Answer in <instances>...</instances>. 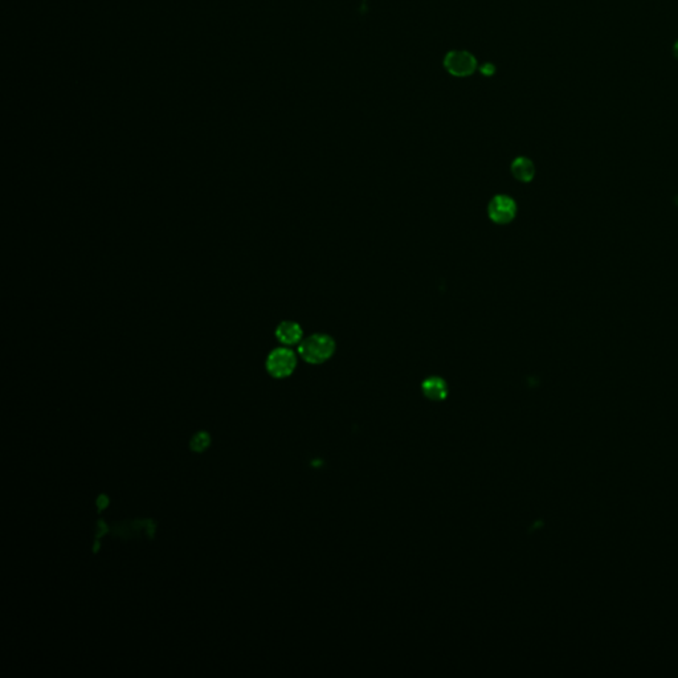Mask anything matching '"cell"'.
I'll return each instance as SVG.
<instances>
[{"instance_id":"obj_4","label":"cell","mask_w":678,"mask_h":678,"mask_svg":"<svg viewBox=\"0 0 678 678\" xmlns=\"http://www.w3.org/2000/svg\"><path fill=\"white\" fill-rule=\"evenodd\" d=\"M487 213L497 224H507L516 218L517 203L507 195H497L489 203Z\"/></svg>"},{"instance_id":"obj_3","label":"cell","mask_w":678,"mask_h":678,"mask_svg":"<svg viewBox=\"0 0 678 678\" xmlns=\"http://www.w3.org/2000/svg\"><path fill=\"white\" fill-rule=\"evenodd\" d=\"M477 60L467 51H452L444 58V67L455 77L472 76L477 69Z\"/></svg>"},{"instance_id":"obj_9","label":"cell","mask_w":678,"mask_h":678,"mask_svg":"<svg viewBox=\"0 0 678 678\" xmlns=\"http://www.w3.org/2000/svg\"><path fill=\"white\" fill-rule=\"evenodd\" d=\"M481 72H482V73H485V75H493V72H494V68L492 67V65H489V64H487L485 67L481 69Z\"/></svg>"},{"instance_id":"obj_7","label":"cell","mask_w":678,"mask_h":678,"mask_svg":"<svg viewBox=\"0 0 678 678\" xmlns=\"http://www.w3.org/2000/svg\"><path fill=\"white\" fill-rule=\"evenodd\" d=\"M512 174L521 182H530L535 175L534 163L526 157H518L512 163Z\"/></svg>"},{"instance_id":"obj_5","label":"cell","mask_w":678,"mask_h":678,"mask_svg":"<svg viewBox=\"0 0 678 678\" xmlns=\"http://www.w3.org/2000/svg\"><path fill=\"white\" fill-rule=\"evenodd\" d=\"M304 337L302 327L293 321H284L276 329V338L284 346L301 344Z\"/></svg>"},{"instance_id":"obj_10","label":"cell","mask_w":678,"mask_h":678,"mask_svg":"<svg viewBox=\"0 0 678 678\" xmlns=\"http://www.w3.org/2000/svg\"><path fill=\"white\" fill-rule=\"evenodd\" d=\"M674 53H676V56H678V41L676 43V46H674Z\"/></svg>"},{"instance_id":"obj_8","label":"cell","mask_w":678,"mask_h":678,"mask_svg":"<svg viewBox=\"0 0 678 678\" xmlns=\"http://www.w3.org/2000/svg\"><path fill=\"white\" fill-rule=\"evenodd\" d=\"M210 445V436L207 433H198L191 440V448L196 452H203Z\"/></svg>"},{"instance_id":"obj_2","label":"cell","mask_w":678,"mask_h":678,"mask_svg":"<svg viewBox=\"0 0 678 678\" xmlns=\"http://www.w3.org/2000/svg\"><path fill=\"white\" fill-rule=\"evenodd\" d=\"M265 367H267L268 374L272 378L285 379L296 370V354L287 347H277L268 355Z\"/></svg>"},{"instance_id":"obj_6","label":"cell","mask_w":678,"mask_h":678,"mask_svg":"<svg viewBox=\"0 0 678 678\" xmlns=\"http://www.w3.org/2000/svg\"><path fill=\"white\" fill-rule=\"evenodd\" d=\"M421 391L430 401H443L448 396V384L440 376H430L421 384Z\"/></svg>"},{"instance_id":"obj_1","label":"cell","mask_w":678,"mask_h":678,"mask_svg":"<svg viewBox=\"0 0 678 678\" xmlns=\"http://www.w3.org/2000/svg\"><path fill=\"white\" fill-rule=\"evenodd\" d=\"M335 341L326 334H313L307 337L298 346V354L310 364H321L333 356Z\"/></svg>"}]
</instances>
